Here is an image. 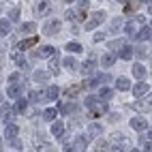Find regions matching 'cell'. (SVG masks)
Segmentation results:
<instances>
[{"label":"cell","mask_w":152,"mask_h":152,"mask_svg":"<svg viewBox=\"0 0 152 152\" xmlns=\"http://www.w3.org/2000/svg\"><path fill=\"white\" fill-rule=\"evenodd\" d=\"M114 141H116V144L111 146V150H124V148H129V139H126V137H122L120 133H116V135H114Z\"/></svg>","instance_id":"9c48e42d"},{"label":"cell","mask_w":152,"mask_h":152,"mask_svg":"<svg viewBox=\"0 0 152 152\" xmlns=\"http://www.w3.org/2000/svg\"><path fill=\"white\" fill-rule=\"evenodd\" d=\"M77 92H79V86H73V88H69V90H66V96H71V99H73Z\"/></svg>","instance_id":"60d3db41"},{"label":"cell","mask_w":152,"mask_h":152,"mask_svg":"<svg viewBox=\"0 0 152 152\" xmlns=\"http://www.w3.org/2000/svg\"><path fill=\"white\" fill-rule=\"evenodd\" d=\"M131 129H135V131H148V120L144 116L131 118Z\"/></svg>","instance_id":"52a82bcc"},{"label":"cell","mask_w":152,"mask_h":152,"mask_svg":"<svg viewBox=\"0 0 152 152\" xmlns=\"http://www.w3.org/2000/svg\"><path fill=\"white\" fill-rule=\"evenodd\" d=\"M122 26H124V19H122V17H114V19H111V24H109V30L116 34V32L122 30Z\"/></svg>","instance_id":"2e32d148"},{"label":"cell","mask_w":152,"mask_h":152,"mask_svg":"<svg viewBox=\"0 0 152 152\" xmlns=\"http://www.w3.org/2000/svg\"><path fill=\"white\" fill-rule=\"evenodd\" d=\"M144 150H152V139L148 141V144H144Z\"/></svg>","instance_id":"c3c4849f"},{"label":"cell","mask_w":152,"mask_h":152,"mask_svg":"<svg viewBox=\"0 0 152 152\" xmlns=\"http://www.w3.org/2000/svg\"><path fill=\"white\" fill-rule=\"evenodd\" d=\"M58 30H60V19H49L43 26V34L52 37V34H58Z\"/></svg>","instance_id":"5b68a950"},{"label":"cell","mask_w":152,"mask_h":152,"mask_svg":"<svg viewBox=\"0 0 152 152\" xmlns=\"http://www.w3.org/2000/svg\"><path fill=\"white\" fill-rule=\"evenodd\" d=\"M144 2H148V4H152V0H144Z\"/></svg>","instance_id":"f5cc1de1"},{"label":"cell","mask_w":152,"mask_h":152,"mask_svg":"<svg viewBox=\"0 0 152 152\" xmlns=\"http://www.w3.org/2000/svg\"><path fill=\"white\" fill-rule=\"evenodd\" d=\"M118 56L122 58V60H129L131 56H133V49H131V45H126V43H124L122 47L118 49Z\"/></svg>","instance_id":"603a6c76"},{"label":"cell","mask_w":152,"mask_h":152,"mask_svg":"<svg viewBox=\"0 0 152 152\" xmlns=\"http://www.w3.org/2000/svg\"><path fill=\"white\" fill-rule=\"evenodd\" d=\"M103 22H105V11H96V13H94V15L86 22V30L90 32V30H94L96 26H101Z\"/></svg>","instance_id":"7a4b0ae2"},{"label":"cell","mask_w":152,"mask_h":152,"mask_svg":"<svg viewBox=\"0 0 152 152\" xmlns=\"http://www.w3.org/2000/svg\"><path fill=\"white\" fill-rule=\"evenodd\" d=\"M133 75H135L137 79H144V77H146V66L141 64V62H135V64H133Z\"/></svg>","instance_id":"7402d4cb"},{"label":"cell","mask_w":152,"mask_h":152,"mask_svg":"<svg viewBox=\"0 0 152 152\" xmlns=\"http://www.w3.org/2000/svg\"><path fill=\"white\" fill-rule=\"evenodd\" d=\"M148 11H150V13H152V4H148Z\"/></svg>","instance_id":"816d5d0a"},{"label":"cell","mask_w":152,"mask_h":152,"mask_svg":"<svg viewBox=\"0 0 152 152\" xmlns=\"http://www.w3.org/2000/svg\"><path fill=\"white\" fill-rule=\"evenodd\" d=\"M101 131H103V126L96 124V122H92V124L88 126V137H99V135H101Z\"/></svg>","instance_id":"4316f807"},{"label":"cell","mask_w":152,"mask_h":152,"mask_svg":"<svg viewBox=\"0 0 152 152\" xmlns=\"http://www.w3.org/2000/svg\"><path fill=\"white\" fill-rule=\"evenodd\" d=\"M22 94H24V86L19 84V82L9 84V88H7V96H11V99H19Z\"/></svg>","instance_id":"8992f818"},{"label":"cell","mask_w":152,"mask_h":152,"mask_svg":"<svg viewBox=\"0 0 152 152\" xmlns=\"http://www.w3.org/2000/svg\"><path fill=\"white\" fill-rule=\"evenodd\" d=\"M150 30H152V26L150 28H141L135 39H137V41H148V39H150Z\"/></svg>","instance_id":"1f68e13d"},{"label":"cell","mask_w":152,"mask_h":152,"mask_svg":"<svg viewBox=\"0 0 152 152\" xmlns=\"http://www.w3.org/2000/svg\"><path fill=\"white\" fill-rule=\"evenodd\" d=\"M49 131H52L54 137H62V133H64V124L60 122V120H54V122H52V129H49Z\"/></svg>","instance_id":"5bb4252c"},{"label":"cell","mask_w":152,"mask_h":152,"mask_svg":"<svg viewBox=\"0 0 152 152\" xmlns=\"http://www.w3.org/2000/svg\"><path fill=\"white\" fill-rule=\"evenodd\" d=\"M148 92H150V86H148L146 82H141V79H139V84H135V86H133V96H137V99L146 96Z\"/></svg>","instance_id":"ba28073f"},{"label":"cell","mask_w":152,"mask_h":152,"mask_svg":"<svg viewBox=\"0 0 152 152\" xmlns=\"http://www.w3.org/2000/svg\"><path fill=\"white\" fill-rule=\"evenodd\" d=\"M26 107H28V101L26 99H19L17 103H15V111H24Z\"/></svg>","instance_id":"74e56055"},{"label":"cell","mask_w":152,"mask_h":152,"mask_svg":"<svg viewBox=\"0 0 152 152\" xmlns=\"http://www.w3.org/2000/svg\"><path fill=\"white\" fill-rule=\"evenodd\" d=\"M9 19H11V22H17V19H19V9H11V13H9Z\"/></svg>","instance_id":"ab89813d"},{"label":"cell","mask_w":152,"mask_h":152,"mask_svg":"<svg viewBox=\"0 0 152 152\" xmlns=\"http://www.w3.org/2000/svg\"><path fill=\"white\" fill-rule=\"evenodd\" d=\"M148 137H150V139H152V129H148Z\"/></svg>","instance_id":"f907efd6"},{"label":"cell","mask_w":152,"mask_h":152,"mask_svg":"<svg viewBox=\"0 0 152 152\" xmlns=\"http://www.w3.org/2000/svg\"><path fill=\"white\" fill-rule=\"evenodd\" d=\"M66 2H73V0H66Z\"/></svg>","instance_id":"db71d44e"},{"label":"cell","mask_w":152,"mask_h":152,"mask_svg":"<svg viewBox=\"0 0 152 152\" xmlns=\"http://www.w3.org/2000/svg\"><path fill=\"white\" fill-rule=\"evenodd\" d=\"M17 2H19V0H7V4H11V7H13V4H17Z\"/></svg>","instance_id":"681fc988"},{"label":"cell","mask_w":152,"mask_h":152,"mask_svg":"<svg viewBox=\"0 0 152 152\" xmlns=\"http://www.w3.org/2000/svg\"><path fill=\"white\" fill-rule=\"evenodd\" d=\"M64 47H66V52H69V54H79V52L84 49L82 43H77V41H71V43H66Z\"/></svg>","instance_id":"484cf974"},{"label":"cell","mask_w":152,"mask_h":152,"mask_svg":"<svg viewBox=\"0 0 152 152\" xmlns=\"http://www.w3.org/2000/svg\"><path fill=\"white\" fill-rule=\"evenodd\" d=\"M96 79H99V84H105V82H109V79H114V77H111L109 73H99Z\"/></svg>","instance_id":"f35d334b"},{"label":"cell","mask_w":152,"mask_h":152,"mask_svg":"<svg viewBox=\"0 0 152 152\" xmlns=\"http://www.w3.org/2000/svg\"><path fill=\"white\" fill-rule=\"evenodd\" d=\"M82 71H84V75H88V73H92V71H94V62H92V60H88V62L82 66Z\"/></svg>","instance_id":"8d00e7d4"},{"label":"cell","mask_w":152,"mask_h":152,"mask_svg":"<svg viewBox=\"0 0 152 152\" xmlns=\"http://www.w3.org/2000/svg\"><path fill=\"white\" fill-rule=\"evenodd\" d=\"M49 71L56 73V75H58V71H60V56H58V52L52 56V60H49Z\"/></svg>","instance_id":"44dd1931"},{"label":"cell","mask_w":152,"mask_h":152,"mask_svg":"<svg viewBox=\"0 0 152 152\" xmlns=\"http://www.w3.org/2000/svg\"><path fill=\"white\" fill-rule=\"evenodd\" d=\"M54 54H56V47H52V45H45V47L41 49V52H34L32 56H34V58H39V56H41V58H52Z\"/></svg>","instance_id":"7c38bea8"},{"label":"cell","mask_w":152,"mask_h":152,"mask_svg":"<svg viewBox=\"0 0 152 152\" xmlns=\"http://www.w3.org/2000/svg\"><path fill=\"white\" fill-rule=\"evenodd\" d=\"M58 94H60V88H58V86H49V88L45 90V99H47V101H56Z\"/></svg>","instance_id":"ffe728a7"},{"label":"cell","mask_w":152,"mask_h":152,"mask_svg":"<svg viewBox=\"0 0 152 152\" xmlns=\"http://www.w3.org/2000/svg\"><path fill=\"white\" fill-rule=\"evenodd\" d=\"M86 13L84 9H79V11H66V19H71V22H79V19H84Z\"/></svg>","instance_id":"ac0fdd59"},{"label":"cell","mask_w":152,"mask_h":152,"mask_svg":"<svg viewBox=\"0 0 152 152\" xmlns=\"http://www.w3.org/2000/svg\"><path fill=\"white\" fill-rule=\"evenodd\" d=\"M11 116H13V109L9 107V105H2V122H9Z\"/></svg>","instance_id":"e575fe53"},{"label":"cell","mask_w":152,"mask_h":152,"mask_svg":"<svg viewBox=\"0 0 152 152\" xmlns=\"http://www.w3.org/2000/svg\"><path fill=\"white\" fill-rule=\"evenodd\" d=\"M32 79H34L37 84H45V82H47V73H45V71H34V73H32Z\"/></svg>","instance_id":"83f0119b"},{"label":"cell","mask_w":152,"mask_h":152,"mask_svg":"<svg viewBox=\"0 0 152 152\" xmlns=\"http://www.w3.org/2000/svg\"><path fill=\"white\" fill-rule=\"evenodd\" d=\"M137 107H139L141 111H152V96H141Z\"/></svg>","instance_id":"e0dca14e"},{"label":"cell","mask_w":152,"mask_h":152,"mask_svg":"<svg viewBox=\"0 0 152 152\" xmlns=\"http://www.w3.org/2000/svg\"><path fill=\"white\" fill-rule=\"evenodd\" d=\"M96 84H99V79H96V77H94V79H86V82L82 84V88H86V90H92Z\"/></svg>","instance_id":"d590c367"},{"label":"cell","mask_w":152,"mask_h":152,"mask_svg":"<svg viewBox=\"0 0 152 152\" xmlns=\"http://www.w3.org/2000/svg\"><path fill=\"white\" fill-rule=\"evenodd\" d=\"M62 64H64L69 71H77V69H79V62H77V60H75L73 56H66V58L62 60Z\"/></svg>","instance_id":"d6986e66"},{"label":"cell","mask_w":152,"mask_h":152,"mask_svg":"<svg viewBox=\"0 0 152 152\" xmlns=\"http://www.w3.org/2000/svg\"><path fill=\"white\" fill-rule=\"evenodd\" d=\"M103 39H105V34H103V32H96V34H94V41H96V43H101Z\"/></svg>","instance_id":"bcb514c9"},{"label":"cell","mask_w":152,"mask_h":152,"mask_svg":"<svg viewBox=\"0 0 152 152\" xmlns=\"http://www.w3.org/2000/svg\"><path fill=\"white\" fill-rule=\"evenodd\" d=\"M49 9H52L49 0H39V2H34V15L37 17H43V15L49 13Z\"/></svg>","instance_id":"277c9868"},{"label":"cell","mask_w":152,"mask_h":152,"mask_svg":"<svg viewBox=\"0 0 152 152\" xmlns=\"http://www.w3.org/2000/svg\"><path fill=\"white\" fill-rule=\"evenodd\" d=\"M120 2H126V0H120Z\"/></svg>","instance_id":"11a10c76"},{"label":"cell","mask_w":152,"mask_h":152,"mask_svg":"<svg viewBox=\"0 0 152 152\" xmlns=\"http://www.w3.org/2000/svg\"><path fill=\"white\" fill-rule=\"evenodd\" d=\"M9 32H11V19H2V22H0V34L7 37Z\"/></svg>","instance_id":"f1b7e54d"},{"label":"cell","mask_w":152,"mask_h":152,"mask_svg":"<svg viewBox=\"0 0 152 152\" xmlns=\"http://www.w3.org/2000/svg\"><path fill=\"white\" fill-rule=\"evenodd\" d=\"M45 99V92H39V90H32L30 92V103H39V101Z\"/></svg>","instance_id":"836d02e7"},{"label":"cell","mask_w":152,"mask_h":152,"mask_svg":"<svg viewBox=\"0 0 152 152\" xmlns=\"http://www.w3.org/2000/svg\"><path fill=\"white\" fill-rule=\"evenodd\" d=\"M96 103H99V101H96L94 96H88V99H86V107H88V109L92 107V105H96Z\"/></svg>","instance_id":"b9f144b4"},{"label":"cell","mask_w":152,"mask_h":152,"mask_svg":"<svg viewBox=\"0 0 152 152\" xmlns=\"http://www.w3.org/2000/svg\"><path fill=\"white\" fill-rule=\"evenodd\" d=\"M34 30H37V24H34V22H24V24H22V32H24V34H32Z\"/></svg>","instance_id":"f546056e"},{"label":"cell","mask_w":152,"mask_h":152,"mask_svg":"<svg viewBox=\"0 0 152 152\" xmlns=\"http://www.w3.org/2000/svg\"><path fill=\"white\" fill-rule=\"evenodd\" d=\"M122 45H124L122 41H114V43H109V47H111V49H120Z\"/></svg>","instance_id":"f6af8a7d"},{"label":"cell","mask_w":152,"mask_h":152,"mask_svg":"<svg viewBox=\"0 0 152 152\" xmlns=\"http://www.w3.org/2000/svg\"><path fill=\"white\" fill-rule=\"evenodd\" d=\"M116 88L120 90V92H126V90H133V86H131V82L126 77H118L116 79Z\"/></svg>","instance_id":"4fadbf2b"},{"label":"cell","mask_w":152,"mask_h":152,"mask_svg":"<svg viewBox=\"0 0 152 152\" xmlns=\"http://www.w3.org/2000/svg\"><path fill=\"white\" fill-rule=\"evenodd\" d=\"M17 126L15 124H7L4 126V139H13V137H17Z\"/></svg>","instance_id":"d4e9b609"},{"label":"cell","mask_w":152,"mask_h":152,"mask_svg":"<svg viewBox=\"0 0 152 152\" xmlns=\"http://www.w3.org/2000/svg\"><path fill=\"white\" fill-rule=\"evenodd\" d=\"M105 111H107V105L105 103H96V105H92V107H90V118H99V116H103L105 114Z\"/></svg>","instance_id":"30bf717a"},{"label":"cell","mask_w":152,"mask_h":152,"mask_svg":"<svg viewBox=\"0 0 152 152\" xmlns=\"http://www.w3.org/2000/svg\"><path fill=\"white\" fill-rule=\"evenodd\" d=\"M56 116H58V111H56L54 107H49V109H45V111H43V118L47 120V122H54Z\"/></svg>","instance_id":"4dcf8cb0"},{"label":"cell","mask_w":152,"mask_h":152,"mask_svg":"<svg viewBox=\"0 0 152 152\" xmlns=\"http://www.w3.org/2000/svg\"><path fill=\"white\" fill-rule=\"evenodd\" d=\"M86 144H88V137L79 135V137H75V139H73V146H71L69 150H86Z\"/></svg>","instance_id":"8fae6325"},{"label":"cell","mask_w":152,"mask_h":152,"mask_svg":"<svg viewBox=\"0 0 152 152\" xmlns=\"http://www.w3.org/2000/svg\"><path fill=\"white\" fill-rule=\"evenodd\" d=\"M141 26H144V19H141V17H135V19H131V22H126L124 24L126 34L129 37H137V32L141 30Z\"/></svg>","instance_id":"6da1fadb"},{"label":"cell","mask_w":152,"mask_h":152,"mask_svg":"<svg viewBox=\"0 0 152 152\" xmlns=\"http://www.w3.org/2000/svg\"><path fill=\"white\" fill-rule=\"evenodd\" d=\"M150 26H152V24H150Z\"/></svg>","instance_id":"9f6ffc18"},{"label":"cell","mask_w":152,"mask_h":152,"mask_svg":"<svg viewBox=\"0 0 152 152\" xmlns=\"http://www.w3.org/2000/svg\"><path fill=\"white\" fill-rule=\"evenodd\" d=\"M22 52H24V49H19V47H15V49H11V52H9V58H11L13 62H15V64L19 66V69H28V62L24 60Z\"/></svg>","instance_id":"3957f363"},{"label":"cell","mask_w":152,"mask_h":152,"mask_svg":"<svg viewBox=\"0 0 152 152\" xmlns=\"http://www.w3.org/2000/svg\"><path fill=\"white\" fill-rule=\"evenodd\" d=\"M111 96H114V90H111V88H101V92H99L101 101H109Z\"/></svg>","instance_id":"d6a6232c"},{"label":"cell","mask_w":152,"mask_h":152,"mask_svg":"<svg viewBox=\"0 0 152 152\" xmlns=\"http://www.w3.org/2000/svg\"><path fill=\"white\" fill-rule=\"evenodd\" d=\"M90 2H88V0H79V7H82V9H86Z\"/></svg>","instance_id":"7dc6e473"},{"label":"cell","mask_w":152,"mask_h":152,"mask_svg":"<svg viewBox=\"0 0 152 152\" xmlns=\"http://www.w3.org/2000/svg\"><path fill=\"white\" fill-rule=\"evenodd\" d=\"M37 43H39V37H30V39H24V41H19L17 47H19V49H30V47L37 45Z\"/></svg>","instance_id":"9a60e30c"},{"label":"cell","mask_w":152,"mask_h":152,"mask_svg":"<svg viewBox=\"0 0 152 152\" xmlns=\"http://www.w3.org/2000/svg\"><path fill=\"white\" fill-rule=\"evenodd\" d=\"M19 82V73H13V75H9V84H15Z\"/></svg>","instance_id":"ee69618b"},{"label":"cell","mask_w":152,"mask_h":152,"mask_svg":"<svg viewBox=\"0 0 152 152\" xmlns=\"http://www.w3.org/2000/svg\"><path fill=\"white\" fill-rule=\"evenodd\" d=\"M11 148H13V150H22V144H19V141L13 137V139H11Z\"/></svg>","instance_id":"7bdbcfd3"},{"label":"cell","mask_w":152,"mask_h":152,"mask_svg":"<svg viewBox=\"0 0 152 152\" xmlns=\"http://www.w3.org/2000/svg\"><path fill=\"white\" fill-rule=\"evenodd\" d=\"M101 64H103L105 69H109L111 64H116V56L111 54V52H109V54H103V58H101Z\"/></svg>","instance_id":"cb8c5ba5"}]
</instances>
